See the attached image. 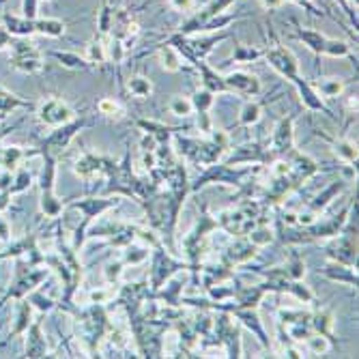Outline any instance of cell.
<instances>
[{"mask_svg":"<svg viewBox=\"0 0 359 359\" xmlns=\"http://www.w3.org/2000/svg\"><path fill=\"white\" fill-rule=\"evenodd\" d=\"M344 90V82L340 78H323L318 80V93L323 97H338Z\"/></svg>","mask_w":359,"mask_h":359,"instance_id":"41","label":"cell"},{"mask_svg":"<svg viewBox=\"0 0 359 359\" xmlns=\"http://www.w3.org/2000/svg\"><path fill=\"white\" fill-rule=\"evenodd\" d=\"M256 245L248 239V237H237L231 245H228L224 252H222V263L226 265V267H231V269H235V267H239V265H245V263H250V260L256 256Z\"/></svg>","mask_w":359,"mask_h":359,"instance_id":"13","label":"cell"},{"mask_svg":"<svg viewBox=\"0 0 359 359\" xmlns=\"http://www.w3.org/2000/svg\"><path fill=\"white\" fill-rule=\"evenodd\" d=\"M114 15H116V7H110L108 3H104L100 18H97V35L100 37H108L112 24H114Z\"/></svg>","mask_w":359,"mask_h":359,"instance_id":"33","label":"cell"},{"mask_svg":"<svg viewBox=\"0 0 359 359\" xmlns=\"http://www.w3.org/2000/svg\"><path fill=\"white\" fill-rule=\"evenodd\" d=\"M127 250H129L125 254V263L127 265H138V263H142V260L149 256V248H134V243H129Z\"/></svg>","mask_w":359,"mask_h":359,"instance_id":"48","label":"cell"},{"mask_svg":"<svg viewBox=\"0 0 359 359\" xmlns=\"http://www.w3.org/2000/svg\"><path fill=\"white\" fill-rule=\"evenodd\" d=\"M136 125L142 129V134L153 136L157 144H168L170 142V136L175 132V127L164 125V123H159V121H138Z\"/></svg>","mask_w":359,"mask_h":359,"instance_id":"25","label":"cell"},{"mask_svg":"<svg viewBox=\"0 0 359 359\" xmlns=\"http://www.w3.org/2000/svg\"><path fill=\"white\" fill-rule=\"evenodd\" d=\"M224 82L228 86V90H235L239 95H245V97H258L263 86H260V80L252 74H245V72H233L224 76Z\"/></svg>","mask_w":359,"mask_h":359,"instance_id":"15","label":"cell"},{"mask_svg":"<svg viewBox=\"0 0 359 359\" xmlns=\"http://www.w3.org/2000/svg\"><path fill=\"white\" fill-rule=\"evenodd\" d=\"M123 265H125V263H121V260H116V263H110V265L106 267V282H108V284H116V282L121 280Z\"/></svg>","mask_w":359,"mask_h":359,"instance_id":"53","label":"cell"},{"mask_svg":"<svg viewBox=\"0 0 359 359\" xmlns=\"http://www.w3.org/2000/svg\"><path fill=\"white\" fill-rule=\"evenodd\" d=\"M11 43V39H9V35L5 30H0V48H5V46H9Z\"/></svg>","mask_w":359,"mask_h":359,"instance_id":"60","label":"cell"},{"mask_svg":"<svg viewBox=\"0 0 359 359\" xmlns=\"http://www.w3.org/2000/svg\"><path fill=\"white\" fill-rule=\"evenodd\" d=\"M52 56L67 69H88L90 67V62L76 52H52Z\"/></svg>","mask_w":359,"mask_h":359,"instance_id":"32","label":"cell"},{"mask_svg":"<svg viewBox=\"0 0 359 359\" xmlns=\"http://www.w3.org/2000/svg\"><path fill=\"white\" fill-rule=\"evenodd\" d=\"M250 175V170H237L235 166H228L224 161H217V164H211L205 168V172H201L196 177V181L189 185V191H198L201 187L209 185V183H224V185H235V187H245V177Z\"/></svg>","mask_w":359,"mask_h":359,"instance_id":"7","label":"cell"},{"mask_svg":"<svg viewBox=\"0 0 359 359\" xmlns=\"http://www.w3.org/2000/svg\"><path fill=\"white\" fill-rule=\"evenodd\" d=\"M15 108H30L28 102L20 100V97H15L13 93H5V95H0V116H7L9 112H13Z\"/></svg>","mask_w":359,"mask_h":359,"instance_id":"40","label":"cell"},{"mask_svg":"<svg viewBox=\"0 0 359 359\" xmlns=\"http://www.w3.org/2000/svg\"><path fill=\"white\" fill-rule=\"evenodd\" d=\"M121 3H123V0H116V5H114V7H118V5H121Z\"/></svg>","mask_w":359,"mask_h":359,"instance_id":"61","label":"cell"},{"mask_svg":"<svg viewBox=\"0 0 359 359\" xmlns=\"http://www.w3.org/2000/svg\"><path fill=\"white\" fill-rule=\"evenodd\" d=\"M41 211L48 217H58L62 213V203L56 194H41Z\"/></svg>","mask_w":359,"mask_h":359,"instance_id":"44","label":"cell"},{"mask_svg":"<svg viewBox=\"0 0 359 359\" xmlns=\"http://www.w3.org/2000/svg\"><path fill=\"white\" fill-rule=\"evenodd\" d=\"M118 201L116 198H84V201H78V203H72L74 209H80L84 213V226L88 228V224L95 219V217H100L102 213H106L108 209L116 207Z\"/></svg>","mask_w":359,"mask_h":359,"instance_id":"19","label":"cell"},{"mask_svg":"<svg viewBox=\"0 0 359 359\" xmlns=\"http://www.w3.org/2000/svg\"><path fill=\"white\" fill-rule=\"evenodd\" d=\"M35 32H41L48 37H62L65 24L60 20H35Z\"/></svg>","mask_w":359,"mask_h":359,"instance_id":"37","label":"cell"},{"mask_svg":"<svg viewBox=\"0 0 359 359\" xmlns=\"http://www.w3.org/2000/svg\"><path fill=\"white\" fill-rule=\"evenodd\" d=\"M344 189V181H336V183H332L327 189H323L316 198L310 203V211L312 213H318V211H325L330 205H332V201L336 198V196L340 194Z\"/></svg>","mask_w":359,"mask_h":359,"instance_id":"27","label":"cell"},{"mask_svg":"<svg viewBox=\"0 0 359 359\" xmlns=\"http://www.w3.org/2000/svg\"><path fill=\"white\" fill-rule=\"evenodd\" d=\"M84 125H86L84 118H74V121L65 123V125H58L54 132L41 142V149L35 151V153H28V155H52V157H56L62 149L69 147V142L76 138L78 132H82Z\"/></svg>","mask_w":359,"mask_h":359,"instance_id":"8","label":"cell"},{"mask_svg":"<svg viewBox=\"0 0 359 359\" xmlns=\"http://www.w3.org/2000/svg\"><path fill=\"white\" fill-rule=\"evenodd\" d=\"M258 215H260V205L254 201H243L233 209L217 213V226L233 237H245L258 224Z\"/></svg>","mask_w":359,"mask_h":359,"instance_id":"5","label":"cell"},{"mask_svg":"<svg viewBox=\"0 0 359 359\" xmlns=\"http://www.w3.org/2000/svg\"><path fill=\"white\" fill-rule=\"evenodd\" d=\"M88 62H90V67L93 65H104L108 60V54H106V43L102 41V37L97 35V39H93L86 48V56H84Z\"/></svg>","mask_w":359,"mask_h":359,"instance_id":"34","label":"cell"},{"mask_svg":"<svg viewBox=\"0 0 359 359\" xmlns=\"http://www.w3.org/2000/svg\"><path fill=\"white\" fill-rule=\"evenodd\" d=\"M28 304H30V306H35V308H39L41 312H50V310L54 308V302H52L50 297H43L39 290H30Z\"/></svg>","mask_w":359,"mask_h":359,"instance_id":"49","label":"cell"},{"mask_svg":"<svg viewBox=\"0 0 359 359\" xmlns=\"http://www.w3.org/2000/svg\"><path fill=\"white\" fill-rule=\"evenodd\" d=\"M116 164L114 159L110 157H102V155H95V153H82L80 159L74 164V172L80 179H95V177H108V172L112 170V166Z\"/></svg>","mask_w":359,"mask_h":359,"instance_id":"11","label":"cell"},{"mask_svg":"<svg viewBox=\"0 0 359 359\" xmlns=\"http://www.w3.org/2000/svg\"><path fill=\"white\" fill-rule=\"evenodd\" d=\"M217 219H213L207 211H203L201 219L196 222V226L191 231L183 237V252L187 256V267L198 273L201 269V260L207 252V245H209V237L217 231Z\"/></svg>","mask_w":359,"mask_h":359,"instance_id":"4","label":"cell"},{"mask_svg":"<svg viewBox=\"0 0 359 359\" xmlns=\"http://www.w3.org/2000/svg\"><path fill=\"white\" fill-rule=\"evenodd\" d=\"M288 3H295V5L304 7L310 15H320V11L312 5V0H288Z\"/></svg>","mask_w":359,"mask_h":359,"instance_id":"56","label":"cell"},{"mask_svg":"<svg viewBox=\"0 0 359 359\" xmlns=\"http://www.w3.org/2000/svg\"><path fill=\"white\" fill-rule=\"evenodd\" d=\"M330 338H325V336H320V334H312L308 340H306V344L310 346V351L312 353H316V355H320V353H327L330 351Z\"/></svg>","mask_w":359,"mask_h":359,"instance_id":"47","label":"cell"},{"mask_svg":"<svg viewBox=\"0 0 359 359\" xmlns=\"http://www.w3.org/2000/svg\"><path fill=\"white\" fill-rule=\"evenodd\" d=\"M26 157V153L20 147H7V149H0V166L5 170H13L20 166V161Z\"/></svg>","mask_w":359,"mask_h":359,"instance_id":"35","label":"cell"},{"mask_svg":"<svg viewBox=\"0 0 359 359\" xmlns=\"http://www.w3.org/2000/svg\"><path fill=\"white\" fill-rule=\"evenodd\" d=\"M147 299H153V292L149 288V282H132V284H125L118 290V297L116 302L121 306L127 308L129 316H134L142 310V306H147Z\"/></svg>","mask_w":359,"mask_h":359,"instance_id":"9","label":"cell"},{"mask_svg":"<svg viewBox=\"0 0 359 359\" xmlns=\"http://www.w3.org/2000/svg\"><path fill=\"white\" fill-rule=\"evenodd\" d=\"M228 312H231L237 320H241L245 327L258 338V342L263 346H269V338H267V332L263 327V323H260V316L256 312V308H228Z\"/></svg>","mask_w":359,"mask_h":359,"instance_id":"16","label":"cell"},{"mask_svg":"<svg viewBox=\"0 0 359 359\" xmlns=\"http://www.w3.org/2000/svg\"><path fill=\"white\" fill-rule=\"evenodd\" d=\"M263 58L269 62V67H273L282 78H286L288 82H292L297 86L299 90V97H302V102L306 108L314 110V112H325V114H330V110L325 108L323 100H320V95L314 90V86L306 80H302L299 76V60L297 56L292 54L286 46L282 43H273L271 48L263 50Z\"/></svg>","mask_w":359,"mask_h":359,"instance_id":"1","label":"cell"},{"mask_svg":"<svg viewBox=\"0 0 359 359\" xmlns=\"http://www.w3.org/2000/svg\"><path fill=\"white\" fill-rule=\"evenodd\" d=\"M97 110H100L102 114H106V116H121V112H123L121 104L114 102V100H102L100 104H97Z\"/></svg>","mask_w":359,"mask_h":359,"instance_id":"51","label":"cell"},{"mask_svg":"<svg viewBox=\"0 0 359 359\" xmlns=\"http://www.w3.org/2000/svg\"><path fill=\"white\" fill-rule=\"evenodd\" d=\"M181 269H189L181 260H175L170 254L164 252V248L157 245L153 248V256H151V269H149V288L155 295V292L166 284V280H170L175 273H179Z\"/></svg>","mask_w":359,"mask_h":359,"instance_id":"6","label":"cell"},{"mask_svg":"<svg viewBox=\"0 0 359 359\" xmlns=\"http://www.w3.org/2000/svg\"><path fill=\"white\" fill-rule=\"evenodd\" d=\"M13 185V177H11V170H5L0 175V189H9Z\"/></svg>","mask_w":359,"mask_h":359,"instance_id":"57","label":"cell"},{"mask_svg":"<svg viewBox=\"0 0 359 359\" xmlns=\"http://www.w3.org/2000/svg\"><path fill=\"white\" fill-rule=\"evenodd\" d=\"M258 58H263V50L252 48V46H241V43L235 46V52H233V60L235 62L248 65V62H254Z\"/></svg>","mask_w":359,"mask_h":359,"instance_id":"38","label":"cell"},{"mask_svg":"<svg viewBox=\"0 0 359 359\" xmlns=\"http://www.w3.org/2000/svg\"><path fill=\"white\" fill-rule=\"evenodd\" d=\"M170 112L175 116H189L194 112L191 100H187V97H175V100L170 102Z\"/></svg>","mask_w":359,"mask_h":359,"instance_id":"46","label":"cell"},{"mask_svg":"<svg viewBox=\"0 0 359 359\" xmlns=\"http://www.w3.org/2000/svg\"><path fill=\"white\" fill-rule=\"evenodd\" d=\"M11 65L24 74H37L43 69L41 54L37 52L35 46L28 43V41L11 43Z\"/></svg>","mask_w":359,"mask_h":359,"instance_id":"10","label":"cell"},{"mask_svg":"<svg viewBox=\"0 0 359 359\" xmlns=\"http://www.w3.org/2000/svg\"><path fill=\"white\" fill-rule=\"evenodd\" d=\"M245 237H248L256 248H263V245H269V243L273 241V231H271L269 226H258V224H256Z\"/></svg>","mask_w":359,"mask_h":359,"instance_id":"36","label":"cell"},{"mask_svg":"<svg viewBox=\"0 0 359 359\" xmlns=\"http://www.w3.org/2000/svg\"><path fill=\"white\" fill-rule=\"evenodd\" d=\"M157 52H159V62H161V67H164L166 72L179 74V72L183 69V58H181V54L177 52L175 46H170V43L164 41V43H159Z\"/></svg>","mask_w":359,"mask_h":359,"instance_id":"26","label":"cell"},{"mask_svg":"<svg viewBox=\"0 0 359 359\" xmlns=\"http://www.w3.org/2000/svg\"><path fill=\"white\" fill-rule=\"evenodd\" d=\"M323 56H332V58H346L351 56V46L346 41H340V39H330L327 37V43H325V52Z\"/></svg>","mask_w":359,"mask_h":359,"instance_id":"42","label":"cell"},{"mask_svg":"<svg viewBox=\"0 0 359 359\" xmlns=\"http://www.w3.org/2000/svg\"><path fill=\"white\" fill-rule=\"evenodd\" d=\"M127 90H129V95L138 97V100H147V97H151V93H153V82L144 76H132L127 82Z\"/></svg>","mask_w":359,"mask_h":359,"instance_id":"31","label":"cell"},{"mask_svg":"<svg viewBox=\"0 0 359 359\" xmlns=\"http://www.w3.org/2000/svg\"><path fill=\"white\" fill-rule=\"evenodd\" d=\"M32 323V306L28 304V299L18 304V314H15V325L11 330V336H20L24 334Z\"/></svg>","mask_w":359,"mask_h":359,"instance_id":"28","label":"cell"},{"mask_svg":"<svg viewBox=\"0 0 359 359\" xmlns=\"http://www.w3.org/2000/svg\"><path fill=\"white\" fill-rule=\"evenodd\" d=\"M76 330H78V340L84 344V348L93 355L100 348L102 340L110 332V320L102 304H93L90 308L82 310L76 320Z\"/></svg>","mask_w":359,"mask_h":359,"instance_id":"3","label":"cell"},{"mask_svg":"<svg viewBox=\"0 0 359 359\" xmlns=\"http://www.w3.org/2000/svg\"><path fill=\"white\" fill-rule=\"evenodd\" d=\"M5 26L11 35H32L35 32V20H28V18H13V15H5Z\"/></svg>","mask_w":359,"mask_h":359,"instance_id":"30","label":"cell"},{"mask_svg":"<svg viewBox=\"0 0 359 359\" xmlns=\"http://www.w3.org/2000/svg\"><path fill=\"white\" fill-rule=\"evenodd\" d=\"M30 183H32V175H30L28 170H20V172L15 175V179H13V185L9 187V191H11V194L26 191V189L30 187Z\"/></svg>","mask_w":359,"mask_h":359,"instance_id":"50","label":"cell"},{"mask_svg":"<svg viewBox=\"0 0 359 359\" xmlns=\"http://www.w3.org/2000/svg\"><path fill=\"white\" fill-rule=\"evenodd\" d=\"M183 286H185V278L175 273L170 280H166V288L161 286L157 292H155V299H161V302H166V306H172L177 308L181 304V292H183Z\"/></svg>","mask_w":359,"mask_h":359,"instance_id":"22","label":"cell"},{"mask_svg":"<svg viewBox=\"0 0 359 359\" xmlns=\"http://www.w3.org/2000/svg\"><path fill=\"white\" fill-rule=\"evenodd\" d=\"M48 355V342L41 334V325L37 320L30 323L26 330V357H46Z\"/></svg>","mask_w":359,"mask_h":359,"instance_id":"21","label":"cell"},{"mask_svg":"<svg viewBox=\"0 0 359 359\" xmlns=\"http://www.w3.org/2000/svg\"><path fill=\"white\" fill-rule=\"evenodd\" d=\"M37 114H39V121H41L43 125H52V127L65 125V123H69V121L76 118L74 108H72L67 102L58 100V97H50V100H46V102L39 106Z\"/></svg>","mask_w":359,"mask_h":359,"instance_id":"12","label":"cell"},{"mask_svg":"<svg viewBox=\"0 0 359 359\" xmlns=\"http://www.w3.org/2000/svg\"><path fill=\"white\" fill-rule=\"evenodd\" d=\"M168 5L179 13H187L194 7V0H168Z\"/></svg>","mask_w":359,"mask_h":359,"instance_id":"54","label":"cell"},{"mask_svg":"<svg viewBox=\"0 0 359 359\" xmlns=\"http://www.w3.org/2000/svg\"><path fill=\"white\" fill-rule=\"evenodd\" d=\"M194 67L198 69L201 80H203V88H207L209 93L217 95V93H228V86L224 82V76H219L211 65H207V60H196Z\"/></svg>","mask_w":359,"mask_h":359,"instance_id":"20","label":"cell"},{"mask_svg":"<svg viewBox=\"0 0 359 359\" xmlns=\"http://www.w3.org/2000/svg\"><path fill=\"white\" fill-rule=\"evenodd\" d=\"M110 299H114V290L112 288H95L90 290V304H108Z\"/></svg>","mask_w":359,"mask_h":359,"instance_id":"52","label":"cell"},{"mask_svg":"<svg viewBox=\"0 0 359 359\" xmlns=\"http://www.w3.org/2000/svg\"><path fill=\"white\" fill-rule=\"evenodd\" d=\"M260 114H263V110H260V104H258V102H248V104L241 108L239 123H241V125H256V123L260 121Z\"/></svg>","mask_w":359,"mask_h":359,"instance_id":"45","label":"cell"},{"mask_svg":"<svg viewBox=\"0 0 359 359\" xmlns=\"http://www.w3.org/2000/svg\"><path fill=\"white\" fill-rule=\"evenodd\" d=\"M11 191L9 189H3V191H0V211H5L7 207H9V203H11Z\"/></svg>","mask_w":359,"mask_h":359,"instance_id":"58","label":"cell"},{"mask_svg":"<svg viewBox=\"0 0 359 359\" xmlns=\"http://www.w3.org/2000/svg\"><path fill=\"white\" fill-rule=\"evenodd\" d=\"M310 325H312L314 334H320V336H325V338H330V340H332V325H334V316H332V312H330V310H320V312L312 314Z\"/></svg>","mask_w":359,"mask_h":359,"instance_id":"29","label":"cell"},{"mask_svg":"<svg viewBox=\"0 0 359 359\" xmlns=\"http://www.w3.org/2000/svg\"><path fill=\"white\" fill-rule=\"evenodd\" d=\"M9 235H11V231H9V226H7V222L5 219H0V239H9Z\"/></svg>","mask_w":359,"mask_h":359,"instance_id":"59","label":"cell"},{"mask_svg":"<svg viewBox=\"0 0 359 359\" xmlns=\"http://www.w3.org/2000/svg\"><path fill=\"white\" fill-rule=\"evenodd\" d=\"M213 93H209L207 88H201V90H196L194 93V97H191V106H194V110L198 112V114H207L209 112V108L213 106Z\"/></svg>","mask_w":359,"mask_h":359,"instance_id":"39","label":"cell"},{"mask_svg":"<svg viewBox=\"0 0 359 359\" xmlns=\"http://www.w3.org/2000/svg\"><path fill=\"white\" fill-rule=\"evenodd\" d=\"M273 159L271 153H267L258 142H250L243 147H237L231 155L226 157L224 164L228 166H239V164H269Z\"/></svg>","mask_w":359,"mask_h":359,"instance_id":"14","label":"cell"},{"mask_svg":"<svg viewBox=\"0 0 359 359\" xmlns=\"http://www.w3.org/2000/svg\"><path fill=\"white\" fill-rule=\"evenodd\" d=\"M320 273L327 280H332V282H340V284H346V286H357V271L353 267L336 263V260H332L330 265H325L320 269Z\"/></svg>","mask_w":359,"mask_h":359,"instance_id":"23","label":"cell"},{"mask_svg":"<svg viewBox=\"0 0 359 359\" xmlns=\"http://www.w3.org/2000/svg\"><path fill=\"white\" fill-rule=\"evenodd\" d=\"M292 116L288 118H282L278 125H276V132H273V138H271V155L273 157H280L284 155L286 151H290L295 147V138H292Z\"/></svg>","mask_w":359,"mask_h":359,"instance_id":"17","label":"cell"},{"mask_svg":"<svg viewBox=\"0 0 359 359\" xmlns=\"http://www.w3.org/2000/svg\"><path fill=\"white\" fill-rule=\"evenodd\" d=\"M177 147H179V155L187 157L189 164L194 166H211L217 164V161L226 155L228 147H231V140L224 132H213L211 129V138L207 140H198V138H177Z\"/></svg>","mask_w":359,"mask_h":359,"instance_id":"2","label":"cell"},{"mask_svg":"<svg viewBox=\"0 0 359 359\" xmlns=\"http://www.w3.org/2000/svg\"><path fill=\"white\" fill-rule=\"evenodd\" d=\"M334 151L336 155L346 161V164H357V147L348 140H336L334 142Z\"/></svg>","mask_w":359,"mask_h":359,"instance_id":"43","label":"cell"},{"mask_svg":"<svg viewBox=\"0 0 359 359\" xmlns=\"http://www.w3.org/2000/svg\"><path fill=\"white\" fill-rule=\"evenodd\" d=\"M48 276V269H28L22 278L15 280V284L11 286L9 295L7 297H13V299H24L30 290H35Z\"/></svg>","mask_w":359,"mask_h":359,"instance_id":"18","label":"cell"},{"mask_svg":"<svg viewBox=\"0 0 359 359\" xmlns=\"http://www.w3.org/2000/svg\"><path fill=\"white\" fill-rule=\"evenodd\" d=\"M37 15V0H24V18L35 20Z\"/></svg>","mask_w":359,"mask_h":359,"instance_id":"55","label":"cell"},{"mask_svg":"<svg viewBox=\"0 0 359 359\" xmlns=\"http://www.w3.org/2000/svg\"><path fill=\"white\" fill-rule=\"evenodd\" d=\"M295 39H299L304 46H308L316 56H323L325 43H327V37H325L323 32L312 30V28H302V26H297V30H295Z\"/></svg>","mask_w":359,"mask_h":359,"instance_id":"24","label":"cell"}]
</instances>
